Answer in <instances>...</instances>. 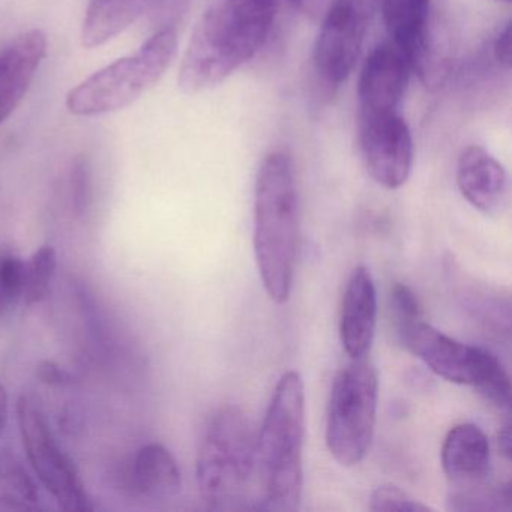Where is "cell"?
Returning <instances> with one entry per match:
<instances>
[{
    "mask_svg": "<svg viewBox=\"0 0 512 512\" xmlns=\"http://www.w3.org/2000/svg\"><path fill=\"white\" fill-rule=\"evenodd\" d=\"M196 475L208 508H247L257 496L256 434L238 407H223L212 416L200 443Z\"/></svg>",
    "mask_w": 512,
    "mask_h": 512,
    "instance_id": "cell-4",
    "label": "cell"
},
{
    "mask_svg": "<svg viewBox=\"0 0 512 512\" xmlns=\"http://www.w3.org/2000/svg\"><path fill=\"white\" fill-rule=\"evenodd\" d=\"M370 511L376 512H427L430 506L413 499L407 491L394 484L379 485L371 493Z\"/></svg>",
    "mask_w": 512,
    "mask_h": 512,
    "instance_id": "cell-21",
    "label": "cell"
},
{
    "mask_svg": "<svg viewBox=\"0 0 512 512\" xmlns=\"http://www.w3.org/2000/svg\"><path fill=\"white\" fill-rule=\"evenodd\" d=\"M377 325L376 284L365 266L353 269L343 296L340 340L350 359L367 358Z\"/></svg>",
    "mask_w": 512,
    "mask_h": 512,
    "instance_id": "cell-14",
    "label": "cell"
},
{
    "mask_svg": "<svg viewBox=\"0 0 512 512\" xmlns=\"http://www.w3.org/2000/svg\"><path fill=\"white\" fill-rule=\"evenodd\" d=\"M58 269V254L52 245H43L26 263V283L23 301L26 305L40 304L49 295Z\"/></svg>",
    "mask_w": 512,
    "mask_h": 512,
    "instance_id": "cell-19",
    "label": "cell"
},
{
    "mask_svg": "<svg viewBox=\"0 0 512 512\" xmlns=\"http://www.w3.org/2000/svg\"><path fill=\"white\" fill-rule=\"evenodd\" d=\"M359 149L371 178L397 190L409 179L413 166V139L400 112L358 115Z\"/></svg>",
    "mask_w": 512,
    "mask_h": 512,
    "instance_id": "cell-10",
    "label": "cell"
},
{
    "mask_svg": "<svg viewBox=\"0 0 512 512\" xmlns=\"http://www.w3.org/2000/svg\"><path fill=\"white\" fill-rule=\"evenodd\" d=\"M502 2H509V0H502Z\"/></svg>",
    "mask_w": 512,
    "mask_h": 512,
    "instance_id": "cell-28",
    "label": "cell"
},
{
    "mask_svg": "<svg viewBox=\"0 0 512 512\" xmlns=\"http://www.w3.org/2000/svg\"><path fill=\"white\" fill-rule=\"evenodd\" d=\"M16 304L10 293L5 289L4 283L0 280V317L4 316L13 305Z\"/></svg>",
    "mask_w": 512,
    "mask_h": 512,
    "instance_id": "cell-27",
    "label": "cell"
},
{
    "mask_svg": "<svg viewBox=\"0 0 512 512\" xmlns=\"http://www.w3.org/2000/svg\"><path fill=\"white\" fill-rule=\"evenodd\" d=\"M154 0H89L83 19L82 46L97 49L127 31Z\"/></svg>",
    "mask_w": 512,
    "mask_h": 512,
    "instance_id": "cell-17",
    "label": "cell"
},
{
    "mask_svg": "<svg viewBox=\"0 0 512 512\" xmlns=\"http://www.w3.org/2000/svg\"><path fill=\"white\" fill-rule=\"evenodd\" d=\"M401 341L409 352L421 359L434 374L457 385L475 388L494 358L490 350L460 343L439 329L413 320L398 328Z\"/></svg>",
    "mask_w": 512,
    "mask_h": 512,
    "instance_id": "cell-11",
    "label": "cell"
},
{
    "mask_svg": "<svg viewBox=\"0 0 512 512\" xmlns=\"http://www.w3.org/2000/svg\"><path fill=\"white\" fill-rule=\"evenodd\" d=\"M38 500L37 485L22 461L8 449H0V505L26 511L38 508Z\"/></svg>",
    "mask_w": 512,
    "mask_h": 512,
    "instance_id": "cell-18",
    "label": "cell"
},
{
    "mask_svg": "<svg viewBox=\"0 0 512 512\" xmlns=\"http://www.w3.org/2000/svg\"><path fill=\"white\" fill-rule=\"evenodd\" d=\"M305 385L287 371L275 386L256 436V508L295 511L304 488Z\"/></svg>",
    "mask_w": 512,
    "mask_h": 512,
    "instance_id": "cell-3",
    "label": "cell"
},
{
    "mask_svg": "<svg viewBox=\"0 0 512 512\" xmlns=\"http://www.w3.org/2000/svg\"><path fill=\"white\" fill-rule=\"evenodd\" d=\"M409 61L395 44H380L365 59L358 83V115L400 112L409 86Z\"/></svg>",
    "mask_w": 512,
    "mask_h": 512,
    "instance_id": "cell-12",
    "label": "cell"
},
{
    "mask_svg": "<svg viewBox=\"0 0 512 512\" xmlns=\"http://www.w3.org/2000/svg\"><path fill=\"white\" fill-rule=\"evenodd\" d=\"M382 0H334L317 35L314 68L323 82L338 86L349 79L364 46L374 11Z\"/></svg>",
    "mask_w": 512,
    "mask_h": 512,
    "instance_id": "cell-9",
    "label": "cell"
},
{
    "mask_svg": "<svg viewBox=\"0 0 512 512\" xmlns=\"http://www.w3.org/2000/svg\"><path fill=\"white\" fill-rule=\"evenodd\" d=\"M8 421V394L4 383H0V436L4 433Z\"/></svg>",
    "mask_w": 512,
    "mask_h": 512,
    "instance_id": "cell-26",
    "label": "cell"
},
{
    "mask_svg": "<svg viewBox=\"0 0 512 512\" xmlns=\"http://www.w3.org/2000/svg\"><path fill=\"white\" fill-rule=\"evenodd\" d=\"M392 308H394L397 328L413 322V320L422 319L421 304L416 298L415 292L406 284H395L391 292Z\"/></svg>",
    "mask_w": 512,
    "mask_h": 512,
    "instance_id": "cell-22",
    "label": "cell"
},
{
    "mask_svg": "<svg viewBox=\"0 0 512 512\" xmlns=\"http://www.w3.org/2000/svg\"><path fill=\"white\" fill-rule=\"evenodd\" d=\"M178 44L173 26L160 29L136 55L118 59L74 86L65 107L71 115L86 118L127 109L163 79L175 61Z\"/></svg>",
    "mask_w": 512,
    "mask_h": 512,
    "instance_id": "cell-5",
    "label": "cell"
},
{
    "mask_svg": "<svg viewBox=\"0 0 512 512\" xmlns=\"http://www.w3.org/2000/svg\"><path fill=\"white\" fill-rule=\"evenodd\" d=\"M299 242V202L292 157L263 158L254 187V253L263 287L275 304L292 293Z\"/></svg>",
    "mask_w": 512,
    "mask_h": 512,
    "instance_id": "cell-2",
    "label": "cell"
},
{
    "mask_svg": "<svg viewBox=\"0 0 512 512\" xmlns=\"http://www.w3.org/2000/svg\"><path fill=\"white\" fill-rule=\"evenodd\" d=\"M442 467L449 485V508L454 511H490L511 508V482L491 487L490 442L478 425L464 422L446 434Z\"/></svg>",
    "mask_w": 512,
    "mask_h": 512,
    "instance_id": "cell-7",
    "label": "cell"
},
{
    "mask_svg": "<svg viewBox=\"0 0 512 512\" xmlns=\"http://www.w3.org/2000/svg\"><path fill=\"white\" fill-rule=\"evenodd\" d=\"M35 373L41 383L52 388L67 389L74 386V377L64 367L53 361H41Z\"/></svg>",
    "mask_w": 512,
    "mask_h": 512,
    "instance_id": "cell-23",
    "label": "cell"
},
{
    "mask_svg": "<svg viewBox=\"0 0 512 512\" xmlns=\"http://www.w3.org/2000/svg\"><path fill=\"white\" fill-rule=\"evenodd\" d=\"M304 0H217L194 28L178 85L196 95L223 83L266 46L283 11Z\"/></svg>",
    "mask_w": 512,
    "mask_h": 512,
    "instance_id": "cell-1",
    "label": "cell"
},
{
    "mask_svg": "<svg viewBox=\"0 0 512 512\" xmlns=\"http://www.w3.org/2000/svg\"><path fill=\"white\" fill-rule=\"evenodd\" d=\"M457 185L461 196L478 211H499L508 196L505 167L482 146H469L457 161Z\"/></svg>",
    "mask_w": 512,
    "mask_h": 512,
    "instance_id": "cell-15",
    "label": "cell"
},
{
    "mask_svg": "<svg viewBox=\"0 0 512 512\" xmlns=\"http://www.w3.org/2000/svg\"><path fill=\"white\" fill-rule=\"evenodd\" d=\"M17 419L32 469L64 511H92L88 491L73 461L62 451L34 398L22 395Z\"/></svg>",
    "mask_w": 512,
    "mask_h": 512,
    "instance_id": "cell-8",
    "label": "cell"
},
{
    "mask_svg": "<svg viewBox=\"0 0 512 512\" xmlns=\"http://www.w3.org/2000/svg\"><path fill=\"white\" fill-rule=\"evenodd\" d=\"M497 443H499V451L502 452L503 457L509 460L511 458V428L509 425L500 430Z\"/></svg>",
    "mask_w": 512,
    "mask_h": 512,
    "instance_id": "cell-25",
    "label": "cell"
},
{
    "mask_svg": "<svg viewBox=\"0 0 512 512\" xmlns=\"http://www.w3.org/2000/svg\"><path fill=\"white\" fill-rule=\"evenodd\" d=\"M511 29V22L506 23L505 28H503L502 31L499 32V35H497L493 46L494 59H496L502 67H505L506 70L511 68Z\"/></svg>",
    "mask_w": 512,
    "mask_h": 512,
    "instance_id": "cell-24",
    "label": "cell"
},
{
    "mask_svg": "<svg viewBox=\"0 0 512 512\" xmlns=\"http://www.w3.org/2000/svg\"><path fill=\"white\" fill-rule=\"evenodd\" d=\"M70 197L74 217H85L91 209L92 197H94L91 161L86 154L77 155L71 164Z\"/></svg>",
    "mask_w": 512,
    "mask_h": 512,
    "instance_id": "cell-20",
    "label": "cell"
},
{
    "mask_svg": "<svg viewBox=\"0 0 512 512\" xmlns=\"http://www.w3.org/2000/svg\"><path fill=\"white\" fill-rule=\"evenodd\" d=\"M124 488L154 499H169L181 490L182 476L172 452L161 443H148L125 469Z\"/></svg>",
    "mask_w": 512,
    "mask_h": 512,
    "instance_id": "cell-16",
    "label": "cell"
},
{
    "mask_svg": "<svg viewBox=\"0 0 512 512\" xmlns=\"http://www.w3.org/2000/svg\"><path fill=\"white\" fill-rule=\"evenodd\" d=\"M379 382L367 358L352 359L334 379L326 418V445L341 466L361 463L376 430Z\"/></svg>",
    "mask_w": 512,
    "mask_h": 512,
    "instance_id": "cell-6",
    "label": "cell"
},
{
    "mask_svg": "<svg viewBox=\"0 0 512 512\" xmlns=\"http://www.w3.org/2000/svg\"><path fill=\"white\" fill-rule=\"evenodd\" d=\"M49 40L41 29H31L0 50V125L25 100L47 56Z\"/></svg>",
    "mask_w": 512,
    "mask_h": 512,
    "instance_id": "cell-13",
    "label": "cell"
}]
</instances>
